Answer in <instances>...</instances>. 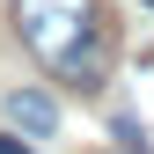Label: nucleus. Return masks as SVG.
Listing matches in <instances>:
<instances>
[{"label": "nucleus", "mask_w": 154, "mask_h": 154, "mask_svg": "<svg viewBox=\"0 0 154 154\" xmlns=\"http://www.w3.org/2000/svg\"><path fill=\"white\" fill-rule=\"evenodd\" d=\"M8 125L15 132H29V140H51V132H59V103H51L44 88H8Z\"/></svg>", "instance_id": "2"}, {"label": "nucleus", "mask_w": 154, "mask_h": 154, "mask_svg": "<svg viewBox=\"0 0 154 154\" xmlns=\"http://www.w3.org/2000/svg\"><path fill=\"white\" fill-rule=\"evenodd\" d=\"M147 8H154V0H147Z\"/></svg>", "instance_id": "5"}, {"label": "nucleus", "mask_w": 154, "mask_h": 154, "mask_svg": "<svg viewBox=\"0 0 154 154\" xmlns=\"http://www.w3.org/2000/svg\"><path fill=\"white\" fill-rule=\"evenodd\" d=\"M8 22L51 81H66L81 95H95L118 66V22L103 0H8Z\"/></svg>", "instance_id": "1"}, {"label": "nucleus", "mask_w": 154, "mask_h": 154, "mask_svg": "<svg viewBox=\"0 0 154 154\" xmlns=\"http://www.w3.org/2000/svg\"><path fill=\"white\" fill-rule=\"evenodd\" d=\"M147 66H154V51H147Z\"/></svg>", "instance_id": "4"}, {"label": "nucleus", "mask_w": 154, "mask_h": 154, "mask_svg": "<svg viewBox=\"0 0 154 154\" xmlns=\"http://www.w3.org/2000/svg\"><path fill=\"white\" fill-rule=\"evenodd\" d=\"M0 154H29V132H0Z\"/></svg>", "instance_id": "3"}]
</instances>
